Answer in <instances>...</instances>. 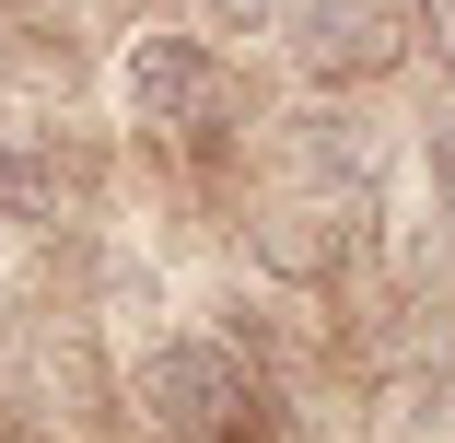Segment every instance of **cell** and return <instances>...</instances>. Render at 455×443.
Masks as SVG:
<instances>
[{
  "mask_svg": "<svg viewBox=\"0 0 455 443\" xmlns=\"http://www.w3.org/2000/svg\"><path fill=\"white\" fill-rule=\"evenodd\" d=\"M129 408L164 443H245L257 431V374L234 338H152L129 362Z\"/></svg>",
  "mask_w": 455,
  "mask_h": 443,
  "instance_id": "cell-1",
  "label": "cell"
},
{
  "mask_svg": "<svg viewBox=\"0 0 455 443\" xmlns=\"http://www.w3.org/2000/svg\"><path fill=\"white\" fill-rule=\"evenodd\" d=\"M117 106H129L152 140H199V129L234 106V70L211 59V36L152 24V36H129V59H117Z\"/></svg>",
  "mask_w": 455,
  "mask_h": 443,
  "instance_id": "cell-2",
  "label": "cell"
},
{
  "mask_svg": "<svg viewBox=\"0 0 455 443\" xmlns=\"http://www.w3.org/2000/svg\"><path fill=\"white\" fill-rule=\"evenodd\" d=\"M281 36L315 82H386L420 36L409 0H281Z\"/></svg>",
  "mask_w": 455,
  "mask_h": 443,
  "instance_id": "cell-3",
  "label": "cell"
},
{
  "mask_svg": "<svg viewBox=\"0 0 455 443\" xmlns=\"http://www.w3.org/2000/svg\"><path fill=\"white\" fill-rule=\"evenodd\" d=\"M257 257H268L281 281H339L350 222H339V210H315V199H292V210H268V222H257Z\"/></svg>",
  "mask_w": 455,
  "mask_h": 443,
  "instance_id": "cell-4",
  "label": "cell"
},
{
  "mask_svg": "<svg viewBox=\"0 0 455 443\" xmlns=\"http://www.w3.org/2000/svg\"><path fill=\"white\" fill-rule=\"evenodd\" d=\"M386 443H455V362H409L386 385Z\"/></svg>",
  "mask_w": 455,
  "mask_h": 443,
  "instance_id": "cell-5",
  "label": "cell"
},
{
  "mask_svg": "<svg viewBox=\"0 0 455 443\" xmlns=\"http://www.w3.org/2000/svg\"><path fill=\"white\" fill-rule=\"evenodd\" d=\"M420 163H432V187H443V210H455V117L420 129Z\"/></svg>",
  "mask_w": 455,
  "mask_h": 443,
  "instance_id": "cell-6",
  "label": "cell"
},
{
  "mask_svg": "<svg viewBox=\"0 0 455 443\" xmlns=\"http://www.w3.org/2000/svg\"><path fill=\"white\" fill-rule=\"evenodd\" d=\"M199 12H211V24H245V36H257V24H281V0H199Z\"/></svg>",
  "mask_w": 455,
  "mask_h": 443,
  "instance_id": "cell-7",
  "label": "cell"
},
{
  "mask_svg": "<svg viewBox=\"0 0 455 443\" xmlns=\"http://www.w3.org/2000/svg\"><path fill=\"white\" fill-rule=\"evenodd\" d=\"M409 12H420V36H432V47L455 59V0H409Z\"/></svg>",
  "mask_w": 455,
  "mask_h": 443,
  "instance_id": "cell-8",
  "label": "cell"
}]
</instances>
